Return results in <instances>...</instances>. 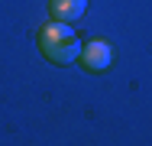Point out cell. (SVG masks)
I'll list each match as a JSON object with an SVG mask.
<instances>
[{
	"mask_svg": "<svg viewBox=\"0 0 152 146\" xmlns=\"http://www.w3.org/2000/svg\"><path fill=\"white\" fill-rule=\"evenodd\" d=\"M39 49H42V55L49 58V62H55V65H71V62L81 58L84 42L78 39V32L68 26V23L52 20L49 26H42V32H39Z\"/></svg>",
	"mask_w": 152,
	"mask_h": 146,
	"instance_id": "obj_1",
	"label": "cell"
},
{
	"mask_svg": "<svg viewBox=\"0 0 152 146\" xmlns=\"http://www.w3.org/2000/svg\"><path fill=\"white\" fill-rule=\"evenodd\" d=\"M81 62H84V68H91V72H104V68H110V62H113V46H110L107 39H91V42L81 49Z\"/></svg>",
	"mask_w": 152,
	"mask_h": 146,
	"instance_id": "obj_2",
	"label": "cell"
},
{
	"mask_svg": "<svg viewBox=\"0 0 152 146\" xmlns=\"http://www.w3.org/2000/svg\"><path fill=\"white\" fill-rule=\"evenodd\" d=\"M88 10V0H49V13L58 23H75Z\"/></svg>",
	"mask_w": 152,
	"mask_h": 146,
	"instance_id": "obj_3",
	"label": "cell"
}]
</instances>
